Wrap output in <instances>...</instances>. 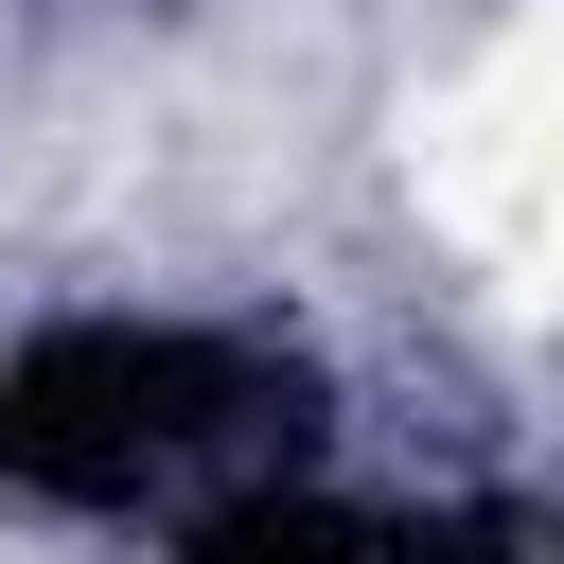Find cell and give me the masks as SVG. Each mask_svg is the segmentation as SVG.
Here are the masks:
<instances>
[{
    "label": "cell",
    "instance_id": "obj_1",
    "mask_svg": "<svg viewBox=\"0 0 564 564\" xmlns=\"http://www.w3.org/2000/svg\"><path fill=\"white\" fill-rule=\"evenodd\" d=\"M405 176H423V212H441L458 247L564 264V18H511L458 88H423Z\"/></svg>",
    "mask_w": 564,
    "mask_h": 564
}]
</instances>
